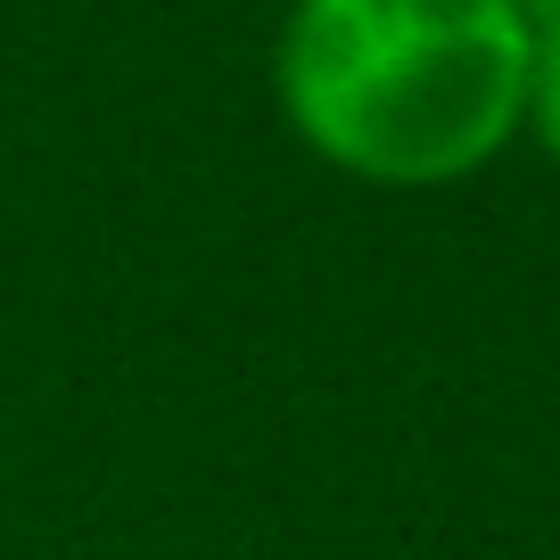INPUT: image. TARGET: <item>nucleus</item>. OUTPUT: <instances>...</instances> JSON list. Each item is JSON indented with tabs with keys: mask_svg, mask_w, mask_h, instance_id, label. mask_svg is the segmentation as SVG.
Segmentation results:
<instances>
[{
	"mask_svg": "<svg viewBox=\"0 0 560 560\" xmlns=\"http://www.w3.org/2000/svg\"><path fill=\"white\" fill-rule=\"evenodd\" d=\"M527 18V124L560 158V0H520Z\"/></svg>",
	"mask_w": 560,
	"mask_h": 560,
	"instance_id": "nucleus-2",
	"label": "nucleus"
},
{
	"mask_svg": "<svg viewBox=\"0 0 560 560\" xmlns=\"http://www.w3.org/2000/svg\"><path fill=\"white\" fill-rule=\"evenodd\" d=\"M272 74L314 158L429 190L527 124V18L520 0H298Z\"/></svg>",
	"mask_w": 560,
	"mask_h": 560,
	"instance_id": "nucleus-1",
	"label": "nucleus"
}]
</instances>
